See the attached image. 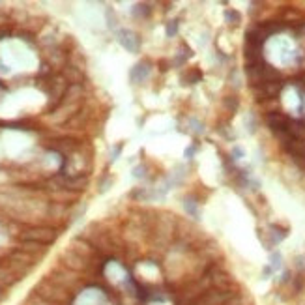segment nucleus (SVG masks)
<instances>
[{
  "instance_id": "obj_1",
  "label": "nucleus",
  "mask_w": 305,
  "mask_h": 305,
  "mask_svg": "<svg viewBox=\"0 0 305 305\" xmlns=\"http://www.w3.org/2000/svg\"><path fill=\"white\" fill-rule=\"evenodd\" d=\"M232 292H221V290H212V292H206L197 305H225L229 304L232 300Z\"/></svg>"
},
{
  "instance_id": "obj_2",
  "label": "nucleus",
  "mask_w": 305,
  "mask_h": 305,
  "mask_svg": "<svg viewBox=\"0 0 305 305\" xmlns=\"http://www.w3.org/2000/svg\"><path fill=\"white\" fill-rule=\"evenodd\" d=\"M118 41L122 43L126 49L129 51H137L139 49V37L131 34V32H127V30H120L118 32Z\"/></svg>"
},
{
  "instance_id": "obj_3",
  "label": "nucleus",
  "mask_w": 305,
  "mask_h": 305,
  "mask_svg": "<svg viewBox=\"0 0 305 305\" xmlns=\"http://www.w3.org/2000/svg\"><path fill=\"white\" fill-rule=\"evenodd\" d=\"M148 73H150V66L144 64V62H141V64H137L133 70L129 72V77H131V81H135V83H141V81L146 79Z\"/></svg>"
},
{
  "instance_id": "obj_4",
  "label": "nucleus",
  "mask_w": 305,
  "mask_h": 305,
  "mask_svg": "<svg viewBox=\"0 0 305 305\" xmlns=\"http://www.w3.org/2000/svg\"><path fill=\"white\" fill-rule=\"evenodd\" d=\"M225 19H227L229 25H238L240 23V13L234 12V10H227L225 12Z\"/></svg>"
},
{
  "instance_id": "obj_5",
  "label": "nucleus",
  "mask_w": 305,
  "mask_h": 305,
  "mask_svg": "<svg viewBox=\"0 0 305 305\" xmlns=\"http://www.w3.org/2000/svg\"><path fill=\"white\" fill-rule=\"evenodd\" d=\"M185 210L187 214H191L193 217H198V210H197V202L193 198H185Z\"/></svg>"
},
{
  "instance_id": "obj_6",
  "label": "nucleus",
  "mask_w": 305,
  "mask_h": 305,
  "mask_svg": "<svg viewBox=\"0 0 305 305\" xmlns=\"http://www.w3.org/2000/svg\"><path fill=\"white\" fill-rule=\"evenodd\" d=\"M281 268V255L279 253H271V269L275 271V269Z\"/></svg>"
},
{
  "instance_id": "obj_7",
  "label": "nucleus",
  "mask_w": 305,
  "mask_h": 305,
  "mask_svg": "<svg viewBox=\"0 0 305 305\" xmlns=\"http://www.w3.org/2000/svg\"><path fill=\"white\" fill-rule=\"evenodd\" d=\"M176 30H178V23H176V21H171L169 26H167V36L169 37L174 36V34H176Z\"/></svg>"
},
{
  "instance_id": "obj_8",
  "label": "nucleus",
  "mask_w": 305,
  "mask_h": 305,
  "mask_svg": "<svg viewBox=\"0 0 305 305\" xmlns=\"http://www.w3.org/2000/svg\"><path fill=\"white\" fill-rule=\"evenodd\" d=\"M193 154H195V148H187V150H185V156H187V158H191Z\"/></svg>"
}]
</instances>
